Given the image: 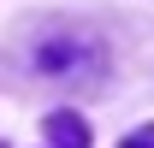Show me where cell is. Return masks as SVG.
<instances>
[{"label": "cell", "mask_w": 154, "mask_h": 148, "mask_svg": "<svg viewBox=\"0 0 154 148\" xmlns=\"http://www.w3.org/2000/svg\"><path fill=\"white\" fill-rule=\"evenodd\" d=\"M42 77H54V83H83V77H101L107 54H101L95 36H83V30H48V36L30 48Z\"/></svg>", "instance_id": "1"}, {"label": "cell", "mask_w": 154, "mask_h": 148, "mask_svg": "<svg viewBox=\"0 0 154 148\" xmlns=\"http://www.w3.org/2000/svg\"><path fill=\"white\" fill-rule=\"evenodd\" d=\"M48 142L54 148H89V125H83L77 113H54V119H48Z\"/></svg>", "instance_id": "2"}, {"label": "cell", "mask_w": 154, "mask_h": 148, "mask_svg": "<svg viewBox=\"0 0 154 148\" xmlns=\"http://www.w3.org/2000/svg\"><path fill=\"white\" fill-rule=\"evenodd\" d=\"M136 142H142V148H154V125H148V130H136Z\"/></svg>", "instance_id": "3"}, {"label": "cell", "mask_w": 154, "mask_h": 148, "mask_svg": "<svg viewBox=\"0 0 154 148\" xmlns=\"http://www.w3.org/2000/svg\"><path fill=\"white\" fill-rule=\"evenodd\" d=\"M125 148H142V142H136V136H131V142H125Z\"/></svg>", "instance_id": "4"}, {"label": "cell", "mask_w": 154, "mask_h": 148, "mask_svg": "<svg viewBox=\"0 0 154 148\" xmlns=\"http://www.w3.org/2000/svg\"><path fill=\"white\" fill-rule=\"evenodd\" d=\"M0 148H6V142H0Z\"/></svg>", "instance_id": "5"}]
</instances>
